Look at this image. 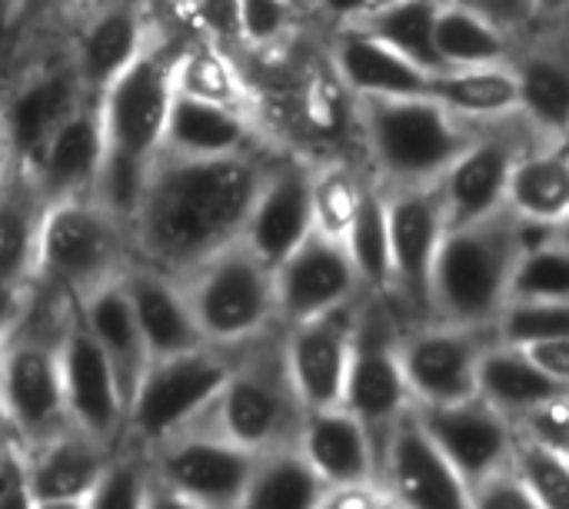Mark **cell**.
Here are the masks:
<instances>
[{"instance_id":"f5cc1de1","label":"cell","mask_w":569,"mask_h":509,"mask_svg":"<svg viewBox=\"0 0 569 509\" xmlns=\"http://www.w3.org/2000/svg\"><path fill=\"white\" fill-rule=\"evenodd\" d=\"M150 477H153V473H150ZM147 509H200V507H197V503H190V500H183L180 493L167 490L163 483L150 480V493H147Z\"/></svg>"},{"instance_id":"f1b7e54d","label":"cell","mask_w":569,"mask_h":509,"mask_svg":"<svg viewBox=\"0 0 569 509\" xmlns=\"http://www.w3.org/2000/svg\"><path fill=\"white\" fill-rule=\"evenodd\" d=\"M43 200L30 177L13 170L0 187V313L10 320L37 273Z\"/></svg>"},{"instance_id":"8d00e7d4","label":"cell","mask_w":569,"mask_h":509,"mask_svg":"<svg viewBox=\"0 0 569 509\" xmlns=\"http://www.w3.org/2000/svg\"><path fill=\"white\" fill-rule=\"evenodd\" d=\"M370 173L367 167L353 163L350 157H323V160H310V220L313 230L340 240L347 237L363 193L370 187Z\"/></svg>"},{"instance_id":"7a4b0ae2","label":"cell","mask_w":569,"mask_h":509,"mask_svg":"<svg viewBox=\"0 0 569 509\" xmlns=\"http://www.w3.org/2000/svg\"><path fill=\"white\" fill-rule=\"evenodd\" d=\"M170 40H150L140 57L120 70L97 97L103 157L90 197L113 217L127 220L137 213L150 167L163 147V127L173 100V60Z\"/></svg>"},{"instance_id":"d4e9b609","label":"cell","mask_w":569,"mask_h":509,"mask_svg":"<svg viewBox=\"0 0 569 509\" xmlns=\"http://www.w3.org/2000/svg\"><path fill=\"white\" fill-rule=\"evenodd\" d=\"M103 157V130L97 100H83L43 143L27 177L43 203L90 197Z\"/></svg>"},{"instance_id":"5bb4252c","label":"cell","mask_w":569,"mask_h":509,"mask_svg":"<svg viewBox=\"0 0 569 509\" xmlns=\"http://www.w3.org/2000/svg\"><path fill=\"white\" fill-rule=\"evenodd\" d=\"M383 190V187H380ZM390 233V300L417 320H430V273L447 233L437 183L383 190Z\"/></svg>"},{"instance_id":"1f68e13d","label":"cell","mask_w":569,"mask_h":509,"mask_svg":"<svg viewBox=\"0 0 569 509\" xmlns=\"http://www.w3.org/2000/svg\"><path fill=\"white\" fill-rule=\"evenodd\" d=\"M503 207L527 227H567L569 157L567 140L537 143L510 170Z\"/></svg>"},{"instance_id":"4316f807","label":"cell","mask_w":569,"mask_h":509,"mask_svg":"<svg viewBox=\"0 0 569 509\" xmlns=\"http://www.w3.org/2000/svg\"><path fill=\"white\" fill-rule=\"evenodd\" d=\"M297 453L323 487L377 483V450L370 433L340 403L303 413Z\"/></svg>"},{"instance_id":"4dcf8cb0","label":"cell","mask_w":569,"mask_h":509,"mask_svg":"<svg viewBox=\"0 0 569 509\" xmlns=\"http://www.w3.org/2000/svg\"><path fill=\"white\" fill-rule=\"evenodd\" d=\"M77 310H80V320L90 330L93 343L107 357L113 380H117V390H120L123 407H127L143 370H147V363H150V350L143 343V333L133 320V310H130V300H127L120 280L83 297L77 303Z\"/></svg>"},{"instance_id":"9a60e30c","label":"cell","mask_w":569,"mask_h":509,"mask_svg":"<svg viewBox=\"0 0 569 509\" xmlns=\"http://www.w3.org/2000/svg\"><path fill=\"white\" fill-rule=\"evenodd\" d=\"M377 487L400 509H470V487L407 410L377 457Z\"/></svg>"},{"instance_id":"7bdbcfd3","label":"cell","mask_w":569,"mask_h":509,"mask_svg":"<svg viewBox=\"0 0 569 509\" xmlns=\"http://www.w3.org/2000/svg\"><path fill=\"white\" fill-rule=\"evenodd\" d=\"M490 333L503 347L569 337V300H507L490 323Z\"/></svg>"},{"instance_id":"680465c9","label":"cell","mask_w":569,"mask_h":509,"mask_svg":"<svg viewBox=\"0 0 569 509\" xmlns=\"http://www.w3.org/2000/svg\"><path fill=\"white\" fill-rule=\"evenodd\" d=\"M377 509H400V507H397L393 500H387V497H383V500H380V507H377Z\"/></svg>"},{"instance_id":"30bf717a","label":"cell","mask_w":569,"mask_h":509,"mask_svg":"<svg viewBox=\"0 0 569 509\" xmlns=\"http://www.w3.org/2000/svg\"><path fill=\"white\" fill-rule=\"evenodd\" d=\"M230 373V350L197 347L187 353L150 360L130 403L123 423V443L150 450L183 423H190L223 387Z\"/></svg>"},{"instance_id":"603a6c76","label":"cell","mask_w":569,"mask_h":509,"mask_svg":"<svg viewBox=\"0 0 569 509\" xmlns=\"http://www.w3.org/2000/svg\"><path fill=\"white\" fill-rule=\"evenodd\" d=\"M150 40L153 33L140 0H100L80 17L67 57L83 90L97 100L107 83L140 57Z\"/></svg>"},{"instance_id":"db71d44e","label":"cell","mask_w":569,"mask_h":509,"mask_svg":"<svg viewBox=\"0 0 569 509\" xmlns=\"http://www.w3.org/2000/svg\"><path fill=\"white\" fill-rule=\"evenodd\" d=\"M13 173V153H10V140H7V127H3V120H0V187H3V180Z\"/></svg>"},{"instance_id":"8fae6325","label":"cell","mask_w":569,"mask_h":509,"mask_svg":"<svg viewBox=\"0 0 569 509\" xmlns=\"http://www.w3.org/2000/svg\"><path fill=\"white\" fill-rule=\"evenodd\" d=\"M143 453L157 483L200 509H237L260 463L257 453L223 440L197 420Z\"/></svg>"},{"instance_id":"277c9868","label":"cell","mask_w":569,"mask_h":509,"mask_svg":"<svg viewBox=\"0 0 569 509\" xmlns=\"http://www.w3.org/2000/svg\"><path fill=\"white\" fill-rule=\"evenodd\" d=\"M280 337L283 330L273 327L257 340L230 350V373L220 393L193 417L200 427L257 457L297 450L307 413L287 373Z\"/></svg>"},{"instance_id":"d590c367","label":"cell","mask_w":569,"mask_h":509,"mask_svg":"<svg viewBox=\"0 0 569 509\" xmlns=\"http://www.w3.org/2000/svg\"><path fill=\"white\" fill-rule=\"evenodd\" d=\"M433 50L440 70L447 67H487V63H510L517 40L493 27L477 10L440 0L437 23H433Z\"/></svg>"},{"instance_id":"d6a6232c","label":"cell","mask_w":569,"mask_h":509,"mask_svg":"<svg viewBox=\"0 0 569 509\" xmlns=\"http://www.w3.org/2000/svg\"><path fill=\"white\" fill-rule=\"evenodd\" d=\"M173 90L260 117V93L250 73L237 63V57L223 43H213V40H203V43L193 40L177 50Z\"/></svg>"},{"instance_id":"52a82bcc","label":"cell","mask_w":569,"mask_h":509,"mask_svg":"<svg viewBox=\"0 0 569 509\" xmlns=\"http://www.w3.org/2000/svg\"><path fill=\"white\" fill-rule=\"evenodd\" d=\"M133 263L130 223L113 217L93 197L57 200L43 207L33 283L73 303L120 280Z\"/></svg>"},{"instance_id":"ac0fdd59","label":"cell","mask_w":569,"mask_h":509,"mask_svg":"<svg viewBox=\"0 0 569 509\" xmlns=\"http://www.w3.org/2000/svg\"><path fill=\"white\" fill-rule=\"evenodd\" d=\"M60 380H63V407L70 427H77L80 433L93 437L110 450H120L127 407L107 357L100 353L90 330L80 320L77 303L60 337Z\"/></svg>"},{"instance_id":"681fc988","label":"cell","mask_w":569,"mask_h":509,"mask_svg":"<svg viewBox=\"0 0 569 509\" xmlns=\"http://www.w3.org/2000/svg\"><path fill=\"white\" fill-rule=\"evenodd\" d=\"M527 353V360L543 370L547 377L569 383V337H550V340H537L530 347H517Z\"/></svg>"},{"instance_id":"44dd1931","label":"cell","mask_w":569,"mask_h":509,"mask_svg":"<svg viewBox=\"0 0 569 509\" xmlns=\"http://www.w3.org/2000/svg\"><path fill=\"white\" fill-rule=\"evenodd\" d=\"M310 230V160L297 153L270 157L247 210L240 240L263 263L277 267Z\"/></svg>"},{"instance_id":"4fadbf2b","label":"cell","mask_w":569,"mask_h":509,"mask_svg":"<svg viewBox=\"0 0 569 509\" xmlns=\"http://www.w3.org/2000/svg\"><path fill=\"white\" fill-rule=\"evenodd\" d=\"M493 343L490 327L417 320L400 330V367L413 407H443L477 397V367Z\"/></svg>"},{"instance_id":"f6af8a7d","label":"cell","mask_w":569,"mask_h":509,"mask_svg":"<svg viewBox=\"0 0 569 509\" xmlns=\"http://www.w3.org/2000/svg\"><path fill=\"white\" fill-rule=\"evenodd\" d=\"M150 463L147 453L137 447H120L103 473L97 477L93 490L87 493L83 507L87 509H147V493H150Z\"/></svg>"},{"instance_id":"7402d4cb","label":"cell","mask_w":569,"mask_h":509,"mask_svg":"<svg viewBox=\"0 0 569 509\" xmlns=\"http://www.w3.org/2000/svg\"><path fill=\"white\" fill-rule=\"evenodd\" d=\"M517 80V113L543 143L567 140L569 127V63L563 23H540L510 57Z\"/></svg>"},{"instance_id":"7dc6e473","label":"cell","mask_w":569,"mask_h":509,"mask_svg":"<svg viewBox=\"0 0 569 509\" xmlns=\"http://www.w3.org/2000/svg\"><path fill=\"white\" fill-rule=\"evenodd\" d=\"M457 3L477 10L480 17H487L493 27H500L513 40H523L530 30L540 27L537 0H457Z\"/></svg>"},{"instance_id":"9c48e42d","label":"cell","mask_w":569,"mask_h":509,"mask_svg":"<svg viewBox=\"0 0 569 509\" xmlns=\"http://www.w3.org/2000/svg\"><path fill=\"white\" fill-rule=\"evenodd\" d=\"M400 330L403 327L397 320V307H390V297L367 293L357 317L340 407H347L363 423L377 457L393 423L413 407L400 367Z\"/></svg>"},{"instance_id":"e575fe53","label":"cell","mask_w":569,"mask_h":509,"mask_svg":"<svg viewBox=\"0 0 569 509\" xmlns=\"http://www.w3.org/2000/svg\"><path fill=\"white\" fill-rule=\"evenodd\" d=\"M557 393H569V383H560L543 370H537L523 350L503 347L497 340L483 350L477 367V397L487 400L493 410H500L510 423L530 407Z\"/></svg>"},{"instance_id":"9f6ffc18","label":"cell","mask_w":569,"mask_h":509,"mask_svg":"<svg viewBox=\"0 0 569 509\" xmlns=\"http://www.w3.org/2000/svg\"><path fill=\"white\" fill-rule=\"evenodd\" d=\"M33 509H87L83 500H33Z\"/></svg>"},{"instance_id":"ee69618b","label":"cell","mask_w":569,"mask_h":509,"mask_svg":"<svg viewBox=\"0 0 569 509\" xmlns=\"http://www.w3.org/2000/svg\"><path fill=\"white\" fill-rule=\"evenodd\" d=\"M227 7L233 37L250 53H273L283 40H290L297 20L303 17V10L290 0H230Z\"/></svg>"},{"instance_id":"ba28073f","label":"cell","mask_w":569,"mask_h":509,"mask_svg":"<svg viewBox=\"0 0 569 509\" xmlns=\"http://www.w3.org/2000/svg\"><path fill=\"white\" fill-rule=\"evenodd\" d=\"M177 280L207 347L237 350L280 327L273 267L243 240L227 243Z\"/></svg>"},{"instance_id":"816d5d0a","label":"cell","mask_w":569,"mask_h":509,"mask_svg":"<svg viewBox=\"0 0 569 509\" xmlns=\"http://www.w3.org/2000/svg\"><path fill=\"white\" fill-rule=\"evenodd\" d=\"M383 3H393V0H317L313 13L327 17V23H337V20H350L367 10H377Z\"/></svg>"},{"instance_id":"b9f144b4","label":"cell","mask_w":569,"mask_h":509,"mask_svg":"<svg viewBox=\"0 0 569 509\" xmlns=\"http://www.w3.org/2000/svg\"><path fill=\"white\" fill-rule=\"evenodd\" d=\"M510 470L540 509H569V453L517 437Z\"/></svg>"},{"instance_id":"6f0895ef","label":"cell","mask_w":569,"mask_h":509,"mask_svg":"<svg viewBox=\"0 0 569 509\" xmlns=\"http://www.w3.org/2000/svg\"><path fill=\"white\" fill-rule=\"evenodd\" d=\"M293 7H300L303 13H313V7H317V0H290Z\"/></svg>"},{"instance_id":"cb8c5ba5","label":"cell","mask_w":569,"mask_h":509,"mask_svg":"<svg viewBox=\"0 0 569 509\" xmlns=\"http://www.w3.org/2000/svg\"><path fill=\"white\" fill-rule=\"evenodd\" d=\"M327 63L353 100L367 97H417L427 93L430 73L397 53L380 37L353 27L330 23L327 30Z\"/></svg>"},{"instance_id":"d6986e66","label":"cell","mask_w":569,"mask_h":509,"mask_svg":"<svg viewBox=\"0 0 569 509\" xmlns=\"http://www.w3.org/2000/svg\"><path fill=\"white\" fill-rule=\"evenodd\" d=\"M83 100H93V97L83 90L67 53L30 67L0 100V120L7 127L13 170L27 173L30 163L40 157L43 143L53 137V130Z\"/></svg>"},{"instance_id":"ffe728a7","label":"cell","mask_w":569,"mask_h":509,"mask_svg":"<svg viewBox=\"0 0 569 509\" xmlns=\"http://www.w3.org/2000/svg\"><path fill=\"white\" fill-rule=\"evenodd\" d=\"M423 433L447 457V463L463 477L467 487L500 473L513 457V423L480 397L443 407H410Z\"/></svg>"},{"instance_id":"f907efd6","label":"cell","mask_w":569,"mask_h":509,"mask_svg":"<svg viewBox=\"0 0 569 509\" xmlns=\"http://www.w3.org/2000/svg\"><path fill=\"white\" fill-rule=\"evenodd\" d=\"M383 490L377 483H353V487H327L317 509H377Z\"/></svg>"},{"instance_id":"ab89813d","label":"cell","mask_w":569,"mask_h":509,"mask_svg":"<svg viewBox=\"0 0 569 509\" xmlns=\"http://www.w3.org/2000/svg\"><path fill=\"white\" fill-rule=\"evenodd\" d=\"M323 483L297 450L260 457L237 509H317Z\"/></svg>"},{"instance_id":"7c38bea8","label":"cell","mask_w":569,"mask_h":509,"mask_svg":"<svg viewBox=\"0 0 569 509\" xmlns=\"http://www.w3.org/2000/svg\"><path fill=\"white\" fill-rule=\"evenodd\" d=\"M543 143L520 113L493 123H480L470 143L437 180L447 227H463L503 210L507 180L520 153Z\"/></svg>"},{"instance_id":"5b68a950","label":"cell","mask_w":569,"mask_h":509,"mask_svg":"<svg viewBox=\"0 0 569 509\" xmlns=\"http://www.w3.org/2000/svg\"><path fill=\"white\" fill-rule=\"evenodd\" d=\"M473 123L460 120L430 93L357 100V140L377 187H427L443 177L470 143Z\"/></svg>"},{"instance_id":"60d3db41","label":"cell","mask_w":569,"mask_h":509,"mask_svg":"<svg viewBox=\"0 0 569 509\" xmlns=\"http://www.w3.org/2000/svg\"><path fill=\"white\" fill-rule=\"evenodd\" d=\"M343 247L357 267L367 293L390 297V233H387V200L377 180H370L363 203L343 237Z\"/></svg>"},{"instance_id":"83f0119b","label":"cell","mask_w":569,"mask_h":509,"mask_svg":"<svg viewBox=\"0 0 569 509\" xmlns=\"http://www.w3.org/2000/svg\"><path fill=\"white\" fill-rule=\"evenodd\" d=\"M120 287L130 300V310H133V320L143 333L150 360L207 347L197 323H193V313L187 307V297H183L177 277L160 273V270L133 260L120 273Z\"/></svg>"},{"instance_id":"8992f818","label":"cell","mask_w":569,"mask_h":509,"mask_svg":"<svg viewBox=\"0 0 569 509\" xmlns=\"http://www.w3.org/2000/svg\"><path fill=\"white\" fill-rule=\"evenodd\" d=\"M527 227L503 207L483 220L447 227L430 273V320L490 327L507 303Z\"/></svg>"},{"instance_id":"c3c4849f","label":"cell","mask_w":569,"mask_h":509,"mask_svg":"<svg viewBox=\"0 0 569 509\" xmlns=\"http://www.w3.org/2000/svg\"><path fill=\"white\" fill-rule=\"evenodd\" d=\"M470 509H540L537 500L523 490L513 470H500L470 487Z\"/></svg>"},{"instance_id":"484cf974","label":"cell","mask_w":569,"mask_h":509,"mask_svg":"<svg viewBox=\"0 0 569 509\" xmlns=\"http://www.w3.org/2000/svg\"><path fill=\"white\" fill-rule=\"evenodd\" d=\"M267 133L257 113L230 110L220 103H207L173 90L163 147L160 153L173 157H237L263 150Z\"/></svg>"},{"instance_id":"74e56055","label":"cell","mask_w":569,"mask_h":509,"mask_svg":"<svg viewBox=\"0 0 569 509\" xmlns=\"http://www.w3.org/2000/svg\"><path fill=\"white\" fill-rule=\"evenodd\" d=\"M507 300H569L567 227H527Z\"/></svg>"},{"instance_id":"6da1fadb","label":"cell","mask_w":569,"mask_h":509,"mask_svg":"<svg viewBox=\"0 0 569 509\" xmlns=\"http://www.w3.org/2000/svg\"><path fill=\"white\" fill-rule=\"evenodd\" d=\"M267 153L173 157L157 153L137 213L130 217L133 260L170 277L240 240Z\"/></svg>"},{"instance_id":"91938a15","label":"cell","mask_w":569,"mask_h":509,"mask_svg":"<svg viewBox=\"0 0 569 509\" xmlns=\"http://www.w3.org/2000/svg\"><path fill=\"white\" fill-rule=\"evenodd\" d=\"M7 323H10V320H7V317L0 313V340H3V330H7Z\"/></svg>"},{"instance_id":"2e32d148","label":"cell","mask_w":569,"mask_h":509,"mask_svg":"<svg viewBox=\"0 0 569 509\" xmlns=\"http://www.w3.org/2000/svg\"><path fill=\"white\" fill-rule=\"evenodd\" d=\"M363 297H357L337 310H327L320 317H310L303 323L280 327L287 373H290L293 390L307 410L337 407L343 400V383H347V370H350L353 333H357V317H360Z\"/></svg>"},{"instance_id":"3957f363","label":"cell","mask_w":569,"mask_h":509,"mask_svg":"<svg viewBox=\"0 0 569 509\" xmlns=\"http://www.w3.org/2000/svg\"><path fill=\"white\" fill-rule=\"evenodd\" d=\"M73 300L30 287L0 340V417L20 450L50 440L67 420L60 380V337Z\"/></svg>"},{"instance_id":"f546056e","label":"cell","mask_w":569,"mask_h":509,"mask_svg":"<svg viewBox=\"0 0 569 509\" xmlns=\"http://www.w3.org/2000/svg\"><path fill=\"white\" fill-rule=\"evenodd\" d=\"M113 453L117 450L97 443L77 427H63L33 450H23V477L30 500H87Z\"/></svg>"},{"instance_id":"bcb514c9","label":"cell","mask_w":569,"mask_h":509,"mask_svg":"<svg viewBox=\"0 0 569 509\" xmlns=\"http://www.w3.org/2000/svg\"><path fill=\"white\" fill-rule=\"evenodd\" d=\"M513 433L520 440L569 453V393H557V397L530 407L527 413H520L513 420Z\"/></svg>"},{"instance_id":"f35d334b","label":"cell","mask_w":569,"mask_h":509,"mask_svg":"<svg viewBox=\"0 0 569 509\" xmlns=\"http://www.w3.org/2000/svg\"><path fill=\"white\" fill-rule=\"evenodd\" d=\"M437 10H440V0H393V3H383L377 10H367L360 17L337 20V23H353V27L380 37L397 53H403L417 67L433 73V70H440L437 50H433Z\"/></svg>"},{"instance_id":"836d02e7","label":"cell","mask_w":569,"mask_h":509,"mask_svg":"<svg viewBox=\"0 0 569 509\" xmlns=\"http://www.w3.org/2000/svg\"><path fill=\"white\" fill-rule=\"evenodd\" d=\"M427 93L473 127L517 113V80L510 63L433 70Z\"/></svg>"},{"instance_id":"11a10c76","label":"cell","mask_w":569,"mask_h":509,"mask_svg":"<svg viewBox=\"0 0 569 509\" xmlns=\"http://www.w3.org/2000/svg\"><path fill=\"white\" fill-rule=\"evenodd\" d=\"M0 509H33V500H30L27 487H23V490H13V493H7V497H0Z\"/></svg>"},{"instance_id":"e0dca14e","label":"cell","mask_w":569,"mask_h":509,"mask_svg":"<svg viewBox=\"0 0 569 509\" xmlns=\"http://www.w3.org/2000/svg\"><path fill=\"white\" fill-rule=\"evenodd\" d=\"M273 290L280 327L303 323L367 293L347 247L317 230L273 267Z\"/></svg>"}]
</instances>
